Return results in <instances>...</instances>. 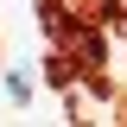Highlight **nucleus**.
I'll use <instances>...</instances> for the list:
<instances>
[]
</instances>
